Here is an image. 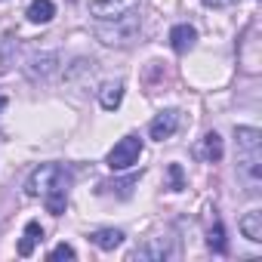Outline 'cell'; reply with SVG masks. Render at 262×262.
I'll list each match as a JSON object with an SVG mask.
<instances>
[{"label":"cell","mask_w":262,"mask_h":262,"mask_svg":"<svg viewBox=\"0 0 262 262\" xmlns=\"http://www.w3.org/2000/svg\"><path fill=\"white\" fill-rule=\"evenodd\" d=\"M90 241L99 247V250H117L123 244V231L120 228H99L90 234Z\"/></svg>","instance_id":"7"},{"label":"cell","mask_w":262,"mask_h":262,"mask_svg":"<svg viewBox=\"0 0 262 262\" xmlns=\"http://www.w3.org/2000/svg\"><path fill=\"white\" fill-rule=\"evenodd\" d=\"M237 136V151H241V173L250 176V182L256 185L262 176V133L253 126H237L234 129Z\"/></svg>","instance_id":"1"},{"label":"cell","mask_w":262,"mask_h":262,"mask_svg":"<svg viewBox=\"0 0 262 262\" xmlns=\"http://www.w3.org/2000/svg\"><path fill=\"white\" fill-rule=\"evenodd\" d=\"M176 126H179V111H173V108L161 111V114L151 120V139H158V142L170 139V136L176 133Z\"/></svg>","instance_id":"5"},{"label":"cell","mask_w":262,"mask_h":262,"mask_svg":"<svg viewBox=\"0 0 262 262\" xmlns=\"http://www.w3.org/2000/svg\"><path fill=\"white\" fill-rule=\"evenodd\" d=\"M142 155V139L139 136H123L111 151H108V167L111 170H126V167H133Z\"/></svg>","instance_id":"3"},{"label":"cell","mask_w":262,"mask_h":262,"mask_svg":"<svg viewBox=\"0 0 262 262\" xmlns=\"http://www.w3.org/2000/svg\"><path fill=\"white\" fill-rule=\"evenodd\" d=\"M234 4H241V0H204V7H213V10H228Z\"/></svg>","instance_id":"19"},{"label":"cell","mask_w":262,"mask_h":262,"mask_svg":"<svg viewBox=\"0 0 262 262\" xmlns=\"http://www.w3.org/2000/svg\"><path fill=\"white\" fill-rule=\"evenodd\" d=\"M68 182H71V176H68L59 164H40V167L31 173L25 191H28L31 198H37V194L43 198V194H53V191H68Z\"/></svg>","instance_id":"2"},{"label":"cell","mask_w":262,"mask_h":262,"mask_svg":"<svg viewBox=\"0 0 262 262\" xmlns=\"http://www.w3.org/2000/svg\"><path fill=\"white\" fill-rule=\"evenodd\" d=\"M50 259H74V250H71L68 244H59V247L50 253Z\"/></svg>","instance_id":"18"},{"label":"cell","mask_w":262,"mask_h":262,"mask_svg":"<svg viewBox=\"0 0 262 262\" xmlns=\"http://www.w3.org/2000/svg\"><path fill=\"white\" fill-rule=\"evenodd\" d=\"M167 173H170V188H173V191H182V188H185L182 167H179V164H170V170H167Z\"/></svg>","instance_id":"17"},{"label":"cell","mask_w":262,"mask_h":262,"mask_svg":"<svg viewBox=\"0 0 262 262\" xmlns=\"http://www.w3.org/2000/svg\"><path fill=\"white\" fill-rule=\"evenodd\" d=\"M241 234L250 237V241H262V213L259 210H250L241 219Z\"/></svg>","instance_id":"10"},{"label":"cell","mask_w":262,"mask_h":262,"mask_svg":"<svg viewBox=\"0 0 262 262\" xmlns=\"http://www.w3.org/2000/svg\"><path fill=\"white\" fill-rule=\"evenodd\" d=\"M133 185H136V176H129V179H123V182H102V188H105V191H114V188H117V194H120V198H126Z\"/></svg>","instance_id":"16"},{"label":"cell","mask_w":262,"mask_h":262,"mask_svg":"<svg viewBox=\"0 0 262 262\" xmlns=\"http://www.w3.org/2000/svg\"><path fill=\"white\" fill-rule=\"evenodd\" d=\"M120 99H123V86H120V83H105V86L99 90V102H102L105 111H114V108L120 105Z\"/></svg>","instance_id":"12"},{"label":"cell","mask_w":262,"mask_h":262,"mask_svg":"<svg viewBox=\"0 0 262 262\" xmlns=\"http://www.w3.org/2000/svg\"><path fill=\"white\" fill-rule=\"evenodd\" d=\"M43 241V228H40V222H28L25 225V237L19 241V256H31L34 253V247Z\"/></svg>","instance_id":"9"},{"label":"cell","mask_w":262,"mask_h":262,"mask_svg":"<svg viewBox=\"0 0 262 262\" xmlns=\"http://www.w3.org/2000/svg\"><path fill=\"white\" fill-rule=\"evenodd\" d=\"M207 244H210V250H213V253H225V250H228V244H225V228H222V222H216V225L210 228V237H207Z\"/></svg>","instance_id":"14"},{"label":"cell","mask_w":262,"mask_h":262,"mask_svg":"<svg viewBox=\"0 0 262 262\" xmlns=\"http://www.w3.org/2000/svg\"><path fill=\"white\" fill-rule=\"evenodd\" d=\"M53 16H56L53 0H31V7H28V22L47 25V22H53Z\"/></svg>","instance_id":"8"},{"label":"cell","mask_w":262,"mask_h":262,"mask_svg":"<svg viewBox=\"0 0 262 262\" xmlns=\"http://www.w3.org/2000/svg\"><path fill=\"white\" fill-rule=\"evenodd\" d=\"M56 68V53H40L28 62V74L31 77H47L50 71Z\"/></svg>","instance_id":"11"},{"label":"cell","mask_w":262,"mask_h":262,"mask_svg":"<svg viewBox=\"0 0 262 262\" xmlns=\"http://www.w3.org/2000/svg\"><path fill=\"white\" fill-rule=\"evenodd\" d=\"M194 40H198V31H194L191 25H176V28L170 31V47H173L179 56H185V53L194 47Z\"/></svg>","instance_id":"6"},{"label":"cell","mask_w":262,"mask_h":262,"mask_svg":"<svg viewBox=\"0 0 262 262\" xmlns=\"http://www.w3.org/2000/svg\"><path fill=\"white\" fill-rule=\"evenodd\" d=\"M136 7H139V0H93L90 16H96L102 22H117V19L133 16Z\"/></svg>","instance_id":"4"},{"label":"cell","mask_w":262,"mask_h":262,"mask_svg":"<svg viewBox=\"0 0 262 262\" xmlns=\"http://www.w3.org/2000/svg\"><path fill=\"white\" fill-rule=\"evenodd\" d=\"M204 158L210 164H219L222 161V136L219 133H207L204 136Z\"/></svg>","instance_id":"13"},{"label":"cell","mask_w":262,"mask_h":262,"mask_svg":"<svg viewBox=\"0 0 262 262\" xmlns=\"http://www.w3.org/2000/svg\"><path fill=\"white\" fill-rule=\"evenodd\" d=\"M170 250L164 244H151V247H139L136 250V259H167Z\"/></svg>","instance_id":"15"},{"label":"cell","mask_w":262,"mask_h":262,"mask_svg":"<svg viewBox=\"0 0 262 262\" xmlns=\"http://www.w3.org/2000/svg\"><path fill=\"white\" fill-rule=\"evenodd\" d=\"M7 108V96H0V111H4Z\"/></svg>","instance_id":"20"}]
</instances>
